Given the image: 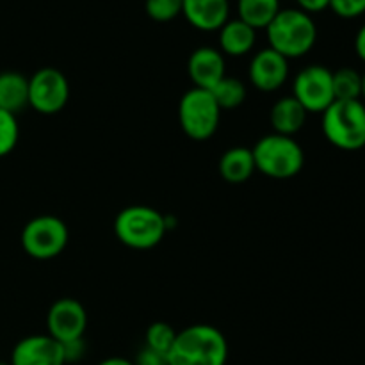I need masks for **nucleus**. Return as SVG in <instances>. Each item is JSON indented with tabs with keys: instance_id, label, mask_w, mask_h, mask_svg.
I'll return each instance as SVG.
<instances>
[{
	"instance_id": "nucleus-1",
	"label": "nucleus",
	"mask_w": 365,
	"mask_h": 365,
	"mask_svg": "<svg viewBox=\"0 0 365 365\" xmlns=\"http://www.w3.org/2000/svg\"><path fill=\"white\" fill-rule=\"evenodd\" d=\"M228 341L212 324H191L177 331L168 353V365H227Z\"/></svg>"
},
{
	"instance_id": "nucleus-2",
	"label": "nucleus",
	"mask_w": 365,
	"mask_h": 365,
	"mask_svg": "<svg viewBox=\"0 0 365 365\" xmlns=\"http://www.w3.org/2000/svg\"><path fill=\"white\" fill-rule=\"evenodd\" d=\"M266 32L269 48L289 61L307 56L317 43V25L312 14L298 7H282Z\"/></svg>"
},
{
	"instance_id": "nucleus-3",
	"label": "nucleus",
	"mask_w": 365,
	"mask_h": 365,
	"mask_svg": "<svg viewBox=\"0 0 365 365\" xmlns=\"http://www.w3.org/2000/svg\"><path fill=\"white\" fill-rule=\"evenodd\" d=\"M170 230L163 212L148 205H128L114 217V235L130 250H152L163 242Z\"/></svg>"
},
{
	"instance_id": "nucleus-4",
	"label": "nucleus",
	"mask_w": 365,
	"mask_h": 365,
	"mask_svg": "<svg viewBox=\"0 0 365 365\" xmlns=\"http://www.w3.org/2000/svg\"><path fill=\"white\" fill-rule=\"evenodd\" d=\"M255 170L274 180L296 177L305 166V152L294 138L282 134L262 135L252 148Z\"/></svg>"
},
{
	"instance_id": "nucleus-5",
	"label": "nucleus",
	"mask_w": 365,
	"mask_h": 365,
	"mask_svg": "<svg viewBox=\"0 0 365 365\" xmlns=\"http://www.w3.org/2000/svg\"><path fill=\"white\" fill-rule=\"evenodd\" d=\"M321 116V128L331 146L344 152L364 148L365 103L362 100H335Z\"/></svg>"
},
{
	"instance_id": "nucleus-6",
	"label": "nucleus",
	"mask_w": 365,
	"mask_h": 365,
	"mask_svg": "<svg viewBox=\"0 0 365 365\" xmlns=\"http://www.w3.org/2000/svg\"><path fill=\"white\" fill-rule=\"evenodd\" d=\"M221 113L209 89L195 88L184 93L178 102V123L192 141H207L220 128Z\"/></svg>"
},
{
	"instance_id": "nucleus-7",
	"label": "nucleus",
	"mask_w": 365,
	"mask_h": 365,
	"mask_svg": "<svg viewBox=\"0 0 365 365\" xmlns=\"http://www.w3.org/2000/svg\"><path fill=\"white\" fill-rule=\"evenodd\" d=\"M20 242L31 259L52 260L66 250L70 242V230L61 217L53 214H41L25 223Z\"/></svg>"
},
{
	"instance_id": "nucleus-8",
	"label": "nucleus",
	"mask_w": 365,
	"mask_h": 365,
	"mask_svg": "<svg viewBox=\"0 0 365 365\" xmlns=\"http://www.w3.org/2000/svg\"><path fill=\"white\" fill-rule=\"evenodd\" d=\"M70 102V81L53 66L36 70L29 77V107L43 116L61 113Z\"/></svg>"
},
{
	"instance_id": "nucleus-9",
	"label": "nucleus",
	"mask_w": 365,
	"mask_h": 365,
	"mask_svg": "<svg viewBox=\"0 0 365 365\" xmlns=\"http://www.w3.org/2000/svg\"><path fill=\"white\" fill-rule=\"evenodd\" d=\"M292 96L309 114H323L335 102L334 71L323 64H309L296 73Z\"/></svg>"
},
{
	"instance_id": "nucleus-10",
	"label": "nucleus",
	"mask_w": 365,
	"mask_h": 365,
	"mask_svg": "<svg viewBox=\"0 0 365 365\" xmlns=\"http://www.w3.org/2000/svg\"><path fill=\"white\" fill-rule=\"evenodd\" d=\"M88 330L86 307L75 298H59L50 305L46 312V334L57 342L82 339Z\"/></svg>"
},
{
	"instance_id": "nucleus-11",
	"label": "nucleus",
	"mask_w": 365,
	"mask_h": 365,
	"mask_svg": "<svg viewBox=\"0 0 365 365\" xmlns=\"http://www.w3.org/2000/svg\"><path fill=\"white\" fill-rule=\"evenodd\" d=\"M248 78L259 91H278L289 78V59L266 46L253 53L248 64Z\"/></svg>"
},
{
	"instance_id": "nucleus-12",
	"label": "nucleus",
	"mask_w": 365,
	"mask_h": 365,
	"mask_svg": "<svg viewBox=\"0 0 365 365\" xmlns=\"http://www.w3.org/2000/svg\"><path fill=\"white\" fill-rule=\"evenodd\" d=\"M11 365H66L63 344L48 334H34L20 339L11 351Z\"/></svg>"
},
{
	"instance_id": "nucleus-13",
	"label": "nucleus",
	"mask_w": 365,
	"mask_h": 365,
	"mask_svg": "<svg viewBox=\"0 0 365 365\" xmlns=\"http://www.w3.org/2000/svg\"><path fill=\"white\" fill-rule=\"evenodd\" d=\"M187 73L195 88L212 89L223 77H227V61L214 46H198L187 59Z\"/></svg>"
},
{
	"instance_id": "nucleus-14",
	"label": "nucleus",
	"mask_w": 365,
	"mask_h": 365,
	"mask_svg": "<svg viewBox=\"0 0 365 365\" xmlns=\"http://www.w3.org/2000/svg\"><path fill=\"white\" fill-rule=\"evenodd\" d=\"M182 14L196 31L217 32L230 20V2L228 0H184Z\"/></svg>"
},
{
	"instance_id": "nucleus-15",
	"label": "nucleus",
	"mask_w": 365,
	"mask_h": 365,
	"mask_svg": "<svg viewBox=\"0 0 365 365\" xmlns=\"http://www.w3.org/2000/svg\"><path fill=\"white\" fill-rule=\"evenodd\" d=\"M307 116H309V113L305 110V107L294 96L287 95L273 103L269 113V123L274 134L294 138L305 127Z\"/></svg>"
},
{
	"instance_id": "nucleus-16",
	"label": "nucleus",
	"mask_w": 365,
	"mask_h": 365,
	"mask_svg": "<svg viewBox=\"0 0 365 365\" xmlns=\"http://www.w3.org/2000/svg\"><path fill=\"white\" fill-rule=\"evenodd\" d=\"M257 43V31L239 18H230L217 31V45L223 56L242 57L253 50Z\"/></svg>"
},
{
	"instance_id": "nucleus-17",
	"label": "nucleus",
	"mask_w": 365,
	"mask_h": 365,
	"mask_svg": "<svg viewBox=\"0 0 365 365\" xmlns=\"http://www.w3.org/2000/svg\"><path fill=\"white\" fill-rule=\"evenodd\" d=\"M217 171H220V177L228 184H245L257 171L252 148H248V146H232V148H228L227 152L221 153Z\"/></svg>"
},
{
	"instance_id": "nucleus-18",
	"label": "nucleus",
	"mask_w": 365,
	"mask_h": 365,
	"mask_svg": "<svg viewBox=\"0 0 365 365\" xmlns=\"http://www.w3.org/2000/svg\"><path fill=\"white\" fill-rule=\"evenodd\" d=\"M29 107V77L14 70L0 71V109L18 114Z\"/></svg>"
},
{
	"instance_id": "nucleus-19",
	"label": "nucleus",
	"mask_w": 365,
	"mask_h": 365,
	"mask_svg": "<svg viewBox=\"0 0 365 365\" xmlns=\"http://www.w3.org/2000/svg\"><path fill=\"white\" fill-rule=\"evenodd\" d=\"M280 9V0H237V18L255 31L266 29Z\"/></svg>"
},
{
	"instance_id": "nucleus-20",
	"label": "nucleus",
	"mask_w": 365,
	"mask_h": 365,
	"mask_svg": "<svg viewBox=\"0 0 365 365\" xmlns=\"http://www.w3.org/2000/svg\"><path fill=\"white\" fill-rule=\"evenodd\" d=\"M214 100L217 102L221 110H232L237 109L245 103L246 96H248V89H246V84L242 81L235 77H223L212 89Z\"/></svg>"
},
{
	"instance_id": "nucleus-21",
	"label": "nucleus",
	"mask_w": 365,
	"mask_h": 365,
	"mask_svg": "<svg viewBox=\"0 0 365 365\" xmlns=\"http://www.w3.org/2000/svg\"><path fill=\"white\" fill-rule=\"evenodd\" d=\"M362 73L355 68H339L334 71L335 100H362Z\"/></svg>"
},
{
	"instance_id": "nucleus-22",
	"label": "nucleus",
	"mask_w": 365,
	"mask_h": 365,
	"mask_svg": "<svg viewBox=\"0 0 365 365\" xmlns=\"http://www.w3.org/2000/svg\"><path fill=\"white\" fill-rule=\"evenodd\" d=\"M175 339H177V330L170 323H166V321H155V323H152L146 328L145 346L153 349V351L163 353V355L168 356Z\"/></svg>"
},
{
	"instance_id": "nucleus-23",
	"label": "nucleus",
	"mask_w": 365,
	"mask_h": 365,
	"mask_svg": "<svg viewBox=\"0 0 365 365\" xmlns=\"http://www.w3.org/2000/svg\"><path fill=\"white\" fill-rule=\"evenodd\" d=\"M20 139V125L16 114L0 109V159L9 155Z\"/></svg>"
},
{
	"instance_id": "nucleus-24",
	"label": "nucleus",
	"mask_w": 365,
	"mask_h": 365,
	"mask_svg": "<svg viewBox=\"0 0 365 365\" xmlns=\"http://www.w3.org/2000/svg\"><path fill=\"white\" fill-rule=\"evenodd\" d=\"M182 4L184 0H145V11L153 21L166 24L180 16Z\"/></svg>"
},
{
	"instance_id": "nucleus-25",
	"label": "nucleus",
	"mask_w": 365,
	"mask_h": 365,
	"mask_svg": "<svg viewBox=\"0 0 365 365\" xmlns=\"http://www.w3.org/2000/svg\"><path fill=\"white\" fill-rule=\"evenodd\" d=\"M328 9L334 11L339 18L355 20L365 14V0H330Z\"/></svg>"
},
{
	"instance_id": "nucleus-26",
	"label": "nucleus",
	"mask_w": 365,
	"mask_h": 365,
	"mask_svg": "<svg viewBox=\"0 0 365 365\" xmlns=\"http://www.w3.org/2000/svg\"><path fill=\"white\" fill-rule=\"evenodd\" d=\"M86 351H88V346H86L84 337L75 339V341H70V342H64L63 344L64 362H66V365L78 364L86 356Z\"/></svg>"
},
{
	"instance_id": "nucleus-27",
	"label": "nucleus",
	"mask_w": 365,
	"mask_h": 365,
	"mask_svg": "<svg viewBox=\"0 0 365 365\" xmlns=\"http://www.w3.org/2000/svg\"><path fill=\"white\" fill-rule=\"evenodd\" d=\"M134 365H168V356L163 353H157L150 348H143L141 351L135 355V359L132 360Z\"/></svg>"
},
{
	"instance_id": "nucleus-28",
	"label": "nucleus",
	"mask_w": 365,
	"mask_h": 365,
	"mask_svg": "<svg viewBox=\"0 0 365 365\" xmlns=\"http://www.w3.org/2000/svg\"><path fill=\"white\" fill-rule=\"evenodd\" d=\"M296 4H298V9L305 11V13L309 14H314L328 9L330 0H296Z\"/></svg>"
},
{
	"instance_id": "nucleus-29",
	"label": "nucleus",
	"mask_w": 365,
	"mask_h": 365,
	"mask_svg": "<svg viewBox=\"0 0 365 365\" xmlns=\"http://www.w3.org/2000/svg\"><path fill=\"white\" fill-rule=\"evenodd\" d=\"M355 52L359 56V59L365 63V24L360 25V29L356 31L355 36Z\"/></svg>"
},
{
	"instance_id": "nucleus-30",
	"label": "nucleus",
	"mask_w": 365,
	"mask_h": 365,
	"mask_svg": "<svg viewBox=\"0 0 365 365\" xmlns=\"http://www.w3.org/2000/svg\"><path fill=\"white\" fill-rule=\"evenodd\" d=\"M96 365H134V362L128 359H123V356H109V359L102 360Z\"/></svg>"
},
{
	"instance_id": "nucleus-31",
	"label": "nucleus",
	"mask_w": 365,
	"mask_h": 365,
	"mask_svg": "<svg viewBox=\"0 0 365 365\" xmlns=\"http://www.w3.org/2000/svg\"><path fill=\"white\" fill-rule=\"evenodd\" d=\"M364 81H362V102L365 103V73H362Z\"/></svg>"
},
{
	"instance_id": "nucleus-32",
	"label": "nucleus",
	"mask_w": 365,
	"mask_h": 365,
	"mask_svg": "<svg viewBox=\"0 0 365 365\" xmlns=\"http://www.w3.org/2000/svg\"><path fill=\"white\" fill-rule=\"evenodd\" d=\"M0 365H11L9 362H2V360H0Z\"/></svg>"
}]
</instances>
